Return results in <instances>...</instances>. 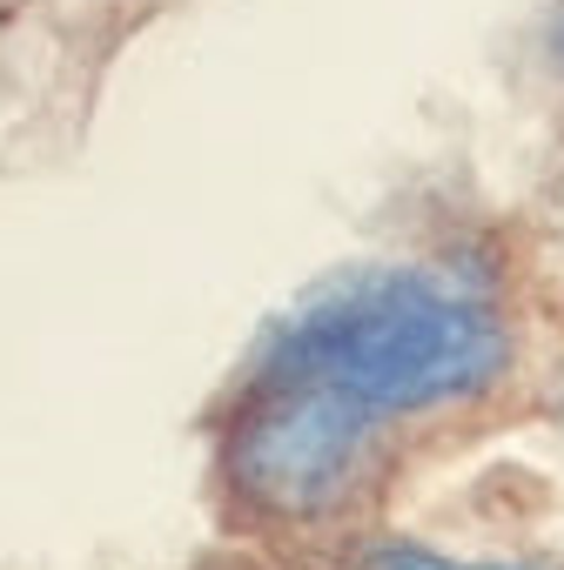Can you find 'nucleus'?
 Segmentation results:
<instances>
[{
	"label": "nucleus",
	"instance_id": "f257e3e1",
	"mask_svg": "<svg viewBox=\"0 0 564 570\" xmlns=\"http://www.w3.org/2000/svg\"><path fill=\"white\" fill-rule=\"evenodd\" d=\"M510 363L497 303L457 268H350L255 343V383H323L357 410L417 416L490 390Z\"/></svg>",
	"mask_w": 564,
	"mask_h": 570
},
{
	"label": "nucleus",
	"instance_id": "7ed1b4c3",
	"mask_svg": "<svg viewBox=\"0 0 564 570\" xmlns=\"http://www.w3.org/2000/svg\"><path fill=\"white\" fill-rule=\"evenodd\" d=\"M370 570H524V563H457V557H430L424 543H383L370 550Z\"/></svg>",
	"mask_w": 564,
	"mask_h": 570
},
{
	"label": "nucleus",
	"instance_id": "f03ea898",
	"mask_svg": "<svg viewBox=\"0 0 564 570\" xmlns=\"http://www.w3.org/2000/svg\"><path fill=\"white\" fill-rule=\"evenodd\" d=\"M228 483L269 517H323L370 476L377 416L323 383H255L228 423Z\"/></svg>",
	"mask_w": 564,
	"mask_h": 570
},
{
	"label": "nucleus",
	"instance_id": "20e7f679",
	"mask_svg": "<svg viewBox=\"0 0 564 570\" xmlns=\"http://www.w3.org/2000/svg\"><path fill=\"white\" fill-rule=\"evenodd\" d=\"M557 35H564V0H557Z\"/></svg>",
	"mask_w": 564,
	"mask_h": 570
},
{
	"label": "nucleus",
	"instance_id": "39448f33",
	"mask_svg": "<svg viewBox=\"0 0 564 570\" xmlns=\"http://www.w3.org/2000/svg\"><path fill=\"white\" fill-rule=\"evenodd\" d=\"M557 396H564V390H557Z\"/></svg>",
	"mask_w": 564,
	"mask_h": 570
}]
</instances>
